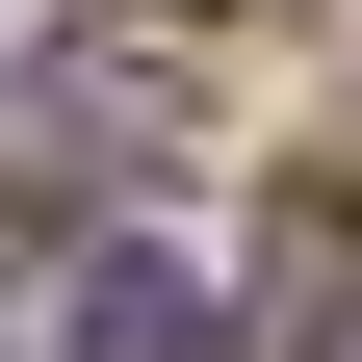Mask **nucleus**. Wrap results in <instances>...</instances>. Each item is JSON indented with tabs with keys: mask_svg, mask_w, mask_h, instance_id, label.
<instances>
[{
	"mask_svg": "<svg viewBox=\"0 0 362 362\" xmlns=\"http://www.w3.org/2000/svg\"><path fill=\"white\" fill-rule=\"evenodd\" d=\"M207 310H181V259L156 233H26L0 207V362H181Z\"/></svg>",
	"mask_w": 362,
	"mask_h": 362,
	"instance_id": "1",
	"label": "nucleus"
},
{
	"mask_svg": "<svg viewBox=\"0 0 362 362\" xmlns=\"http://www.w3.org/2000/svg\"><path fill=\"white\" fill-rule=\"evenodd\" d=\"M259 362H362V181H285V233H259Z\"/></svg>",
	"mask_w": 362,
	"mask_h": 362,
	"instance_id": "2",
	"label": "nucleus"
}]
</instances>
